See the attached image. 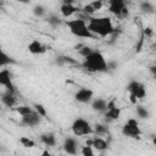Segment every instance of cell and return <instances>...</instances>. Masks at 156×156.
I'll use <instances>...</instances> for the list:
<instances>
[{
  "mask_svg": "<svg viewBox=\"0 0 156 156\" xmlns=\"http://www.w3.org/2000/svg\"><path fill=\"white\" fill-rule=\"evenodd\" d=\"M87 26H88L89 32L93 35L100 37V38L110 37L116 30V28L113 27L112 20L110 17H95V16H91L89 18V21L87 22Z\"/></svg>",
  "mask_w": 156,
  "mask_h": 156,
  "instance_id": "cell-1",
  "label": "cell"
},
{
  "mask_svg": "<svg viewBox=\"0 0 156 156\" xmlns=\"http://www.w3.org/2000/svg\"><path fill=\"white\" fill-rule=\"evenodd\" d=\"M80 66L91 73H99V72H107L108 71L107 69V61H106L105 56L98 50H93L88 56H85L83 58V62L80 63Z\"/></svg>",
  "mask_w": 156,
  "mask_h": 156,
  "instance_id": "cell-2",
  "label": "cell"
},
{
  "mask_svg": "<svg viewBox=\"0 0 156 156\" xmlns=\"http://www.w3.org/2000/svg\"><path fill=\"white\" fill-rule=\"evenodd\" d=\"M66 26L68 28V30L71 32V34H73L77 38H83V39H94L95 35H93L87 26V22L79 18H73V20H68L66 21Z\"/></svg>",
  "mask_w": 156,
  "mask_h": 156,
  "instance_id": "cell-3",
  "label": "cell"
},
{
  "mask_svg": "<svg viewBox=\"0 0 156 156\" xmlns=\"http://www.w3.org/2000/svg\"><path fill=\"white\" fill-rule=\"evenodd\" d=\"M71 130L73 135L76 136H85V135H91L93 134V126L84 118L78 117L73 121L71 126Z\"/></svg>",
  "mask_w": 156,
  "mask_h": 156,
  "instance_id": "cell-4",
  "label": "cell"
},
{
  "mask_svg": "<svg viewBox=\"0 0 156 156\" xmlns=\"http://www.w3.org/2000/svg\"><path fill=\"white\" fill-rule=\"evenodd\" d=\"M108 11L119 18L128 17L129 10L127 7V0H108Z\"/></svg>",
  "mask_w": 156,
  "mask_h": 156,
  "instance_id": "cell-5",
  "label": "cell"
},
{
  "mask_svg": "<svg viewBox=\"0 0 156 156\" xmlns=\"http://www.w3.org/2000/svg\"><path fill=\"white\" fill-rule=\"evenodd\" d=\"M122 134L127 138H139L141 134V129L139 127V122L135 118H129L126 124L122 127Z\"/></svg>",
  "mask_w": 156,
  "mask_h": 156,
  "instance_id": "cell-6",
  "label": "cell"
},
{
  "mask_svg": "<svg viewBox=\"0 0 156 156\" xmlns=\"http://www.w3.org/2000/svg\"><path fill=\"white\" fill-rule=\"evenodd\" d=\"M104 117H105V122L107 123L112 121H117L121 117V108L117 107L115 99H111L107 101V108L104 112Z\"/></svg>",
  "mask_w": 156,
  "mask_h": 156,
  "instance_id": "cell-7",
  "label": "cell"
},
{
  "mask_svg": "<svg viewBox=\"0 0 156 156\" xmlns=\"http://www.w3.org/2000/svg\"><path fill=\"white\" fill-rule=\"evenodd\" d=\"M127 89L129 91V94H133L138 100H141L146 96V89L145 85L138 80H132L129 82V84L127 85Z\"/></svg>",
  "mask_w": 156,
  "mask_h": 156,
  "instance_id": "cell-8",
  "label": "cell"
},
{
  "mask_svg": "<svg viewBox=\"0 0 156 156\" xmlns=\"http://www.w3.org/2000/svg\"><path fill=\"white\" fill-rule=\"evenodd\" d=\"M0 85H2L9 91L16 93V88H15L12 78H11V72L7 68L0 69Z\"/></svg>",
  "mask_w": 156,
  "mask_h": 156,
  "instance_id": "cell-9",
  "label": "cell"
},
{
  "mask_svg": "<svg viewBox=\"0 0 156 156\" xmlns=\"http://www.w3.org/2000/svg\"><path fill=\"white\" fill-rule=\"evenodd\" d=\"M94 98V91L89 88H80L74 94V99L80 104H89Z\"/></svg>",
  "mask_w": 156,
  "mask_h": 156,
  "instance_id": "cell-10",
  "label": "cell"
},
{
  "mask_svg": "<svg viewBox=\"0 0 156 156\" xmlns=\"http://www.w3.org/2000/svg\"><path fill=\"white\" fill-rule=\"evenodd\" d=\"M40 119H41V116L33 110L30 113L22 116L21 123L23 126H27V127H34V126H38L40 123Z\"/></svg>",
  "mask_w": 156,
  "mask_h": 156,
  "instance_id": "cell-11",
  "label": "cell"
},
{
  "mask_svg": "<svg viewBox=\"0 0 156 156\" xmlns=\"http://www.w3.org/2000/svg\"><path fill=\"white\" fill-rule=\"evenodd\" d=\"M27 49H28V51H29L30 54H33V55H41V54L46 52V46H45L41 41H39L38 39H33V40L28 44Z\"/></svg>",
  "mask_w": 156,
  "mask_h": 156,
  "instance_id": "cell-12",
  "label": "cell"
},
{
  "mask_svg": "<svg viewBox=\"0 0 156 156\" xmlns=\"http://www.w3.org/2000/svg\"><path fill=\"white\" fill-rule=\"evenodd\" d=\"M63 149L68 155H77L78 154V143L76 138L67 136L63 141Z\"/></svg>",
  "mask_w": 156,
  "mask_h": 156,
  "instance_id": "cell-13",
  "label": "cell"
},
{
  "mask_svg": "<svg viewBox=\"0 0 156 156\" xmlns=\"http://www.w3.org/2000/svg\"><path fill=\"white\" fill-rule=\"evenodd\" d=\"M80 9L78 6H76L74 4H62L60 6V13L62 17L65 18H68V17H72L73 15H76Z\"/></svg>",
  "mask_w": 156,
  "mask_h": 156,
  "instance_id": "cell-14",
  "label": "cell"
},
{
  "mask_svg": "<svg viewBox=\"0 0 156 156\" xmlns=\"http://www.w3.org/2000/svg\"><path fill=\"white\" fill-rule=\"evenodd\" d=\"M1 102H2L6 107H13V106H16V104H17L16 93L6 90V91L1 95Z\"/></svg>",
  "mask_w": 156,
  "mask_h": 156,
  "instance_id": "cell-15",
  "label": "cell"
},
{
  "mask_svg": "<svg viewBox=\"0 0 156 156\" xmlns=\"http://www.w3.org/2000/svg\"><path fill=\"white\" fill-rule=\"evenodd\" d=\"M90 105H91V108L94 111H98V112H101V113H104L107 108V101L105 99H101V98L93 99L90 101Z\"/></svg>",
  "mask_w": 156,
  "mask_h": 156,
  "instance_id": "cell-16",
  "label": "cell"
},
{
  "mask_svg": "<svg viewBox=\"0 0 156 156\" xmlns=\"http://www.w3.org/2000/svg\"><path fill=\"white\" fill-rule=\"evenodd\" d=\"M91 146H93V149H95V150L102 152V151H105V150L108 147V143H107L102 136H98V135H96V136L93 138Z\"/></svg>",
  "mask_w": 156,
  "mask_h": 156,
  "instance_id": "cell-17",
  "label": "cell"
},
{
  "mask_svg": "<svg viewBox=\"0 0 156 156\" xmlns=\"http://www.w3.org/2000/svg\"><path fill=\"white\" fill-rule=\"evenodd\" d=\"M40 141L46 146V147H51L56 145V136L52 133H44L40 135Z\"/></svg>",
  "mask_w": 156,
  "mask_h": 156,
  "instance_id": "cell-18",
  "label": "cell"
},
{
  "mask_svg": "<svg viewBox=\"0 0 156 156\" xmlns=\"http://www.w3.org/2000/svg\"><path fill=\"white\" fill-rule=\"evenodd\" d=\"M93 134L98 135V136H105L108 134V127L104 123H96L94 127H93Z\"/></svg>",
  "mask_w": 156,
  "mask_h": 156,
  "instance_id": "cell-19",
  "label": "cell"
},
{
  "mask_svg": "<svg viewBox=\"0 0 156 156\" xmlns=\"http://www.w3.org/2000/svg\"><path fill=\"white\" fill-rule=\"evenodd\" d=\"M11 63H15V61L2 49H0V67H5V66L11 65Z\"/></svg>",
  "mask_w": 156,
  "mask_h": 156,
  "instance_id": "cell-20",
  "label": "cell"
},
{
  "mask_svg": "<svg viewBox=\"0 0 156 156\" xmlns=\"http://www.w3.org/2000/svg\"><path fill=\"white\" fill-rule=\"evenodd\" d=\"M46 21H48V23H49L51 27H54V28L61 26V23H62L61 17H58L57 15H50V16H48V17H46Z\"/></svg>",
  "mask_w": 156,
  "mask_h": 156,
  "instance_id": "cell-21",
  "label": "cell"
},
{
  "mask_svg": "<svg viewBox=\"0 0 156 156\" xmlns=\"http://www.w3.org/2000/svg\"><path fill=\"white\" fill-rule=\"evenodd\" d=\"M33 110H34V108H33V107H30V106H28V105H20V106L15 107V111H16L21 117H22V116H24V115L30 113Z\"/></svg>",
  "mask_w": 156,
  "mask_h": 156,
  "instance_id": "cell-22",
  "label": "cell"
},
{
  "mask_svg": "<svg viewBox=\"0 0 156 156\" xmlns=\"http://www.w3.org/2000/svg\"><path fill=\"white\" fill-rule=\"evenodd\" d=\"M20 143L22 144V146H24L27 149H32V147L35 146V141L33 139L28 138V136H21L20 138Z\"/></svg>",
  "mask_w": 156,
  "mask_h": 156,
  "instance_id": "cell-23",
  "label": "cell"
},
{
  "mask_svg": "<svg viewBox=\"0 0 156 156\" xmlns=\"http://www.w3.org/2000/svg\"><path fill=\"white\" fill-rule=\"evenodd\" d=\"M140 10L143 11V12H146V13H152L154 12V10H155V7H154V5L150 2V1H143V2H140Z\"/></svg>",
  "mask_w": 156,
  "mask_h": 156,
  "instance_id": "cell-24",
  "label": "cell"
},
{
  "mask_svg": "<svg viewBox=\"0 0 156 156\" xmlns=\"http://www.w3.org/2000/svg\"><path fill=\"white\" fill-rule=\"evenodd\" d=\"M32 11H33V15L35 17H44L46 15V9L43 5H35Z\"/></svg>",
  "mask_w": 156,
  "mask_h": 156,
  "instance_id": "cell-25",
  "label": "cell"
},
{
  "mask_svg": "<svg viewBox=\"0 0 156 156\" xmlns=\"http://www.w3.org/2000/svg\"><path fill=\"white\" fill-rule=\"evenodd\" d=\"M135 112H136V116H138L139 118H141V119H145V118H149V117H150L149 111H147L144 106H136Z\"/></svg>",
  "mask_w": 156,
  "mask_h": 156,
  "instance_id": "cell-26",
  "label": "cell"
},
{
  "mask_svg": "<svg viewBox=\"0 0 156 156\" xmlns=\"http://www.w3.org/2000/svg\"><path fill=\"white\" fill-rule=\"evenodd\" d=\"M57 62L58 63H72V65H80L77 60H74L73 57L69 56H60L57 57Z\"/></svg>",
  "mask_w": 156,
  "mask_h": 156,
  "instance_id": "cell-27",
  "label": "cell"
},
{
  "mask_svg": "<svg viewBox=\"0 0 156 156\" xmlns=\"http://www.w3.org/2000/svg\"><path fill=\"white\" fill-rule=\"evenodd\" d=\"M33 108H34V111H35L37 113H39L41 117H46V115H48L46 108H45L41 104H34V105H33Z\"/></svg>",
  "mask_w": 156,
  "mask_h": 156,
  "instance_id": "cell-28",
  "label": "cell"
},
{
  "mask_svg": "<svg viewBox=\"0 0 156 156\" xmlns=\"http://www.w3.org/2000/svg\"><path fill=\"white\" fill-rule=\"evenodd\" d=\"M80 154L84 156H94V149L90 145H84L80 149Z\"/></svg>",
  "mask_w": 156,
  "mask_h": 156,
  "instance_id": "cell-29",
  "label": "cell"
},
{
  "mask_svg": "<svg viewBox=\"0 0 156 156\" xmlns=\"http://www.w3.org/2000/svg\"><path fill=\"white\" fill-rule=\"evenodd\" d=\"M91 51H93V49H91L90 46H88V45L83 44V46H82V48L78 50V54H79V55H80V56L84 58V57H85V56H88V55H89Z\"/></svg>",
  "mask_w": 156,
  "mask_h": 156,
  "instance_id": "cell-30",
  "label": "cell"
},
{
  "mask_svg": "<svg viewBox=\"0 0 156 156\" xmlns=\"http://www.w3.org/2000/svg\"><path fill=\"white\" fill-rule=\"evenodd\" d=\"M90 5L94 7V10L98 12L99 10H101L102 9V6H104V1L102 0H93L91 2H90Z\"/></svg>",
  "mask_w": 156,
  "mask_h": 156,
  "instance_id": "cell-31",
  "label": "cell"
},
{
  "mask_svg": "<svg viewBox=\"0 0 156 156\" xmlns=\"http://www.w3.org/2000/svg\"><path fill=\"white\" fill-rule=\"evenodd\" d=\"M143 34H144V37H146V38H150V37H152V35H154V30H152V28H150V27H146V28L143 30Z\"/></svg>",
  "mask_w": 156,
  "mask_h": 156,
  "instance_id": "cell-32",
  "label": "cell"
},
{
  "mask_svg": "<svg viewBox=\"0 0 156 156\" xmlns=\"http://www.w3.org/2000/svg\"><path fill=\"white\" fill-rule=\"evenodd\" d=\"M117 67V63L113 61H107V69H115Z\"/></svg>",
  "mask_w": 156,
  "mask_h": 156,
  "instance_id": "cell-33",
  "label": "cell"
},
{
  "mask_svg": "<svg viewBox=\"0 0 156 156\" xmlns=\"http://www.w3.org/2000/svg\"><path fill=\"white\" fill-rule=\"evenodd\" d=\"M129 101L133 104V105H136V101H138V99L133 95V94H129Z\"/></svg>",
  "mask_w": 156,
  "mask_h": 156,
  "instance_id": "cell-34",
  "label": "cell"
},
{
  "mask_svg": "<svg viewBox=\"0 0 156 156\" xmlns=\"http://www.w3.org/2000/svg\"><path fill=\"white\" fill-rule=\"evenodd\" d=\"M76 0H62V4H74Z\"/></svg>",
  "mask_w": 156,
  "mask_h": 156,
  "instance_id": "cell-35",
  "label": "cell"
},
{
  "mask_svg": "<svg viewBox=\"0 0 156 156\" xmlns=\"http://www.w3.org/2000/svg\"><path fill=\"white\" fill-rule=\"evenodd\" d=\"M41 155H43V156H50L51 154H50V151H49V150H44Z\"/></svg>",
  "mask_w": 156,
  "mask_h": 156,
  "instance_id": "cell-36",
  "label": "cell"
},
{
  "mask_svg": "<svg viewBox=\"0 0 156 156\" xmlns=\"http://www.w3.org/2000/svg\"><path fill=\"white\" fill-rule=\"evenodd\" d=\"M16 1L22 2V4H29V1H30V0H16Z\"/></svg>",
  "mask_w": 156,
  "mask_h": 156,
  "instance_id": "cell-37",
  "label": "cell"
},
{
  "mask_svg": "<svg viewBox=\"0 0 156 156\" xmlns=\"http://www.w3.org/2000/svg\"><path fill=\"white\" fill-rule=\"evenodd\" d=\"M0 6H1V4H0Z\"/></svg>",
  "mask_w": 156,
  "mask_h": 156,
  "instance_id": "cell-38",
  "label": "cell"
}]
</instances>
